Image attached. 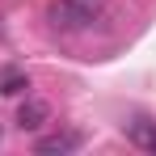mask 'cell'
<instances>
[{
	"instance_id": "cell-1",
	"label": "cell",
	"mask_w": 156,
	"mask_h": 156,
	"mask_svg": "<svg viewBox=\"0 0 156 156\" xmlns=\"http://www.w3.org/2000/svg\"><path fill=\"white\" fill-rule=\"evenodd\" d=\"M51 21L63 26V30H80V26L93 21V9L89 4H76V0H55L51 4Z\"/></svg>"
},
{
	"instance_id": "cell-2",
	"label": "cell",
	"mask_w": 156,
	"mask_h": 156,
	"mask_svg": "<svg viewBox=\"0 0 156 156\" xmlns=\"http://www.w3.org/2000/svg\"><path fill=\"white\" fill-rule=\"evenodd\" d=\"M80 148V135L76 131H59V135H47V139H38V144H34V152L38 156H63V152H76Z\"/></svg>"
},
{
	"instance_id": "cell-3",
	"label": "cell",
	"mask_w": 156,
	"mask_h": 156,
	"mask_svg": "<svg viewBox=\"0 0 156 156\" xmlns=\"http://www.w3.org/2000/svg\"><path fill=\"white\" fill-rule=\"evenodd\" d=\"M47 118H51V110H47L42 101H26L21 110H17V127H21V131H34V127H42Z\"/></svg>"
},
{
	"instance_id": "cell-4",
	"label": "cell",
	"mask_w": 156,
	"mask_h": 156,
	"mask_svg": "<svg viewBox=\"0 0 156 156\" xmlns=\"http://www.w3.org/2000/svg\"><path fill=\"white\" fill-rule=\"evenodd\" d=\"M21 89H30V80H26V76H17V72L0 80V93H4V97H13V93H21Z\"/></svg>"
},
{
	"instance_id": "cell-5",
	"label": "cell",
	"mask_w": 156,
	"mask_h": 156,
	"mask_svg": "<svg viewBox=\"0 0 156 156\" xmlns=\"http://www.w3.org/2000/svg\"><path fill=\"white\" fill-rule=\"evenodd\" d=\"M148 148H152V152H156V131H152V139H148Z\"/></svg>"
}]
</instances>
